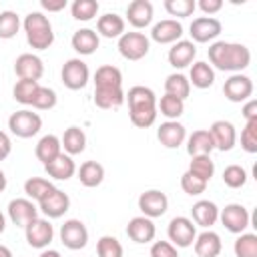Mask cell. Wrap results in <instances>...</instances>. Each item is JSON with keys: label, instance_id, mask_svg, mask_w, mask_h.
Instances as JSON below:
<instances>
[{"label": "cell", "instance_id": "cell-1", "mask_svg": "<svg viewBox=\"0 0 257 257\" xmlns=\"http://www.w3.org/2000/svg\"><path fill=\"white\" fill-rule=\"evenodd\" d=\"M94 104L102 110H112L124 104L122 72L118 66L102 64L94 72Z\"/></svg>", "mask_w": 257, "mask_h": 257}, {"label": "cell", "instance_id": "cell-2", "mask_svg": "<svg viewBox=\"0 0 257 257\" xmlns=\"http://www.w3.org/2000/svg\"><path fill=\"white\" fill-rule=\"evenodd\" d=\"M209 54V62L213 66V70H223V72H243L249 64H251V50L241 44V42H225V40H217L209 46L207 50Z\"/></svg>", "mask_w": 257, "mask_h": 257}, {"label": "cell", "instance_id": "cell-3", "mask_svg": "<svg viewBox=\"0 0 257 257\" xmlns=\"http://www.w3.org/2000/svg\"><path fill=\"white\" fill-rule=\"evenodd\" d=\"M124 102L128 104V118L137 128H149L157 120V94L153 88L137 84L124 92Z\"/></svg>", "mask_w": 257, "mask_h": 257}, {"label": "cell", "instance_id": "cell-4", "mask_svg": "<svg viewBox=\"0 0 257 257\" xmlns=\"http://www.w3.org/2000/svg\"><path fill=\"white\" fill-rule=\"evenodd\" d=\"M22 28L26 34V42L34 50H46L54 42V30L48 20V16L40 10H32L24 16Z\"/></svg>", "mask_w": 257, "mask_h": 257}, {"label": "cell", "instance_id": "cell-5", "mask_svg": "<svg viewBox=\"0 0 257 257\" xmlns=\"http://www.w3.org/2000/svg\"><path fill=\"white\" fill-rule=\"evenodd\" d=\"M8 128L12 135H16L20 139H30V137L38 135V131L42 128V118L38 112L22 108L8 116Z\"/></svg>", "mask_w": 257, "mask_h": 257}, {"label": "cell", "instance_id": "cell-6", "mask_svg": "<svg viewBox=\"0 0 257 257\" xmlns=\"http://www.w3.org/2000/svg\"><path fill=\"white\" fill-rule=\"evenodd\" d=\"M60 80L66 88L70 90H80L88 84L90 80V70H88V64L80 58H68L64 64H62V70H60Z\"/></svg>", "mask_w": 257, "mask_h": 257}, {"label": "cell", "instance_id": "cell-7", "mask_svg": "<svg viewBox=\"0 0 257 257\" xmlns=\"http://www.w3.org/2000/svg\"><path fill=\"white\" fill-rule=\"evenodd\" d=\"M149 48H151V40L143 32L133 30V32H124L118 38V52L126 60H141V58H145L149 54Z\"/></svg>", "mask_w": 257, "mask_h": 257}, {"label": "cell", "instance_id": "cell-8", "mask_svg": "<svg viewBox=\"0 0 257 257\" xmlns=\"http://www.w3.org/2000/svg\"><path fill=\"white\" fill-rule=\"evenodd\" d=\"M219 221L223 223V227L229 233L241 235L247 231V227L251 223V215L241 203H229V205H225V209H219Z\"/></svg>", "mask_w": 257, "mask_h": 257}, {"label": "cell", "instance_id": "cell-9", "mask_svg": "<svg viewBox=\"0 0 257 257\" xmlns=\"http://www.w3.org/2000/svg\"><path fill=\"white\" fill-rule=\"evenodd\" d=\"M197 225H193V221L189 217H173L169 221V227H167V237H169V243H173L175 247H191L195 243V237H197Z\"/></svg>", "mask_w": 257, "mask_h": 257}, {"label": "cell", "instance_id": "cell-10", "mask_svg": "<svg viewBox=\"0 0 257 257\" xmlns=\"http://www.w3.org/2000/svg\"><path fill=\"white\" fill-rule=\"evenodd\" d=\"M24 237H26V243L32 247V249H46L52 239H54V227L50 225L48 219L44 217H36L32 219L26 227H24Z\"/></svg>", "mask_w": 257, "mask_h": 257}, {"label": "cell", "instance_id": "cell-11", "mask_svg": "<svg viewBox=\"0 0 257 257\" xmlns=\"http://www.w3.org/2000/svg\"><path fill=\"white\" fill-rule=\"evenodd\" d=\"M60 243L70 249V251H78L84 249L88 243V229L80 219H68L60 225Z\"/></svg>", "mask_w": 257, "mask_h": 257}, {"label": "cell", "instance_id": "cell-12", "mask_svg": "<svg viewBox=\"0 0 257 257\" xmlns=\"http://www.w3.org/2000/svg\"><path fill=\"white\" fill-rule=\"evenodd\" d=\"M137 205H139V211L143 213V217L157 219V217H163L167 213L169 197L159 189H149V191H143L139 195Z\"/></svg>", "mask_w": 257, "mask_h": 257}, {"label": "cell", "instance_id": "cell-13", "mask_svg": "<svg viewBox=\"0 0 257 257\" xmlns=\"http://www.w3.org/2000/svg\"><path fill=\"white\" fill-rule=\"evenodd\" d=\"M68 209H70V197L58 187L50 189L44 195V199L38 201V211L46 219H60Z\"/></svg>", "mask_w": 257, "mask_h": 257}, {"label": "cell", "instance_id": "cell-14", "mask_svg": "<svg viewBox=\"0 0 257 257\" xmlns=\"http://www.w3.org/2000/svg\"><path fill=\"white\" fill-rule=\"evenodd\" d=\"M253 90H255L253 80L241 72L231 74L223 84V94L231 102H247L253 96Z\"/></svg>", "mask_w": 257, "mask_h": 257}, {"label": "cell", "instance_id": "cell-15", "mask_svg": "<svg viewBox=\"0 0 257 257\" xmlns=\"http://www.w3.org/2000/svg\"><path fill=\"white\" fill-rule=\"evenodd\" d=\"M221 32H223V24L215 16H199L189 26V34L193 42H201V44L213 42Z\"/></svg>", "mask_w": 257, "mask_h": 257}, {"label": "cell", "instance_id": "cell-16", "mask_svg": "<svg viewBox=\"0 0 257 257\" xmlns=\"http://www.w3.org/2000/svg\"><path fill=\"white\" fill-rule=\"evenodd\" d=\"M14 74L18 76V80H36L38 82L44 74L42 58L32 52H22L14 60Z\"/></svg>", "mask_w": 257, "mask_h": 257}, {"label": "cell", "instance_id": "cell-17", "mask_svg": "<svg viewBox=\"0 0 257 257\" xmlns=\"http://www.w3.org/2000/svg\"><path fill=\"white\" fill-rule=\"evenodd\" d=\"M195 56H197V46H195V42L181 38V40H177V42L169 48L167 60H169V64H171L173 68L181 70V68L191 66L193 60H195Z\"/></svg>", "mask_w": 257, "mask_h": 257}, {"label": "cell", "instance_id": "cell-18", "mask_svg": "<svg viewBox=\"0 0 257 257\" xmlns=\"http://www.w3.org/2000/svg\"><path fill=\"white\" fill-rule=\"evenodd\" d=\"M157 139L165 149H179L187 141V128L179 120H165L157 128Z\"/></svg>", "mask_w": 257, "mask_h": 257}, {"label": "cell", "instance_id": "cell-19", "mask_svg": "<svg viewBox=\"0 0 257 257\" xmlns=\"http://www.w3.org/2000/svg\"><path fill=\"white\" fill-rule=\"evenodd\" d=\"M183 36V24L175 18H165L153 24L151 28V40L159 44H175Z\"/></svg>", "mask_w": 257, "mask_h": 257}, {"label": "cell", "instance_id": "cell-20", "mask_svg": "<svg viewBox=\"0 0 257 257\" xmlns=\"http://www.w3.org/2000/svg\"><path fill=\"white\" fill-rule=\"evenodd\" d=\"M38 217V207L30 199H12L8 203V219L16 227H26L32 219Z\"/></svg>", "mask_w": 257, "mask_h": 257}, {"label": "cell", "instance_id": "cell-21", "mask_svg": "<svg viewBox=\"0 0 257 257\" xmlns=\"http://www.w3.org/2000/svg\"><path fill=\"white\" fill-rule=\"evenodd\" d=\"M126 235H128L131 241H135V243H139V245H147V243H151V241L155 239L157 229H155L153 219L139 215V217H133V219L128 221V225H126Z\"/></svg>", "mask_w": 257, "mask_h": 257}, {"label": "cell", "instance_id": "cell-22", "mask_svg": "<svg viewBox=\"0 0 257 257\" xmlns=\"http://www.w3.org/2000/svg\"><path fill=\"white\" fill-rule=\"evenodd\" d=\"M209 133L213 137L215 149L219 151H231L237 145V131H235V124L229 120H215L209 126Z\"/></svg>", "mask_w": 257, "mask_h": 257}, {"label": "cell", "instance_id": "cell-23", "mask_svg": "<svg viewBox=\"0 0 257 257\" xmlns=\"http://www.w3.org/2000/svg\"><path fill=\"white\" fill-rule=\"evenodd\" d=\"M153 16H155V10H153V4L149 0H133L126 6V20L137 30L147 28L153 22Z\"/></svg>", "mask_w": 257, "mask_h": 257}, {"label": "cell", "instance_id": "cell-24", "mask_svg": "<svg viewBox=\"0 0 257 257\" xmlns=\"http://www.w3.org/2000/svg\"><path fill=\"white\" fill-rule=\"evenodd\" d=\"M191 217L195 225L203 229H211L219 221V207L209 199H201L191 207Z\"/></svg>", "mask_w": 257, "mask_h": 257}, {"label": "cell", "instance_id": "cell-25", "mask_svg": "<svg viewBox=\"0 0 257 257\" xmlns=\"http://www.w3.org/2000/svg\"><path fill=\"white\" fill-rule=\"evenodd\" d=\"M195 253L197 257H219L221 251H223V243H221V237L211 231V229H205L203 233H199L195 237Z\"/></svg>", "mask_w": 257, "mask_h": 257}, {"label": "cell", "instance_id": "cell-26", "mask_svg": "<svg viewBox=\"0 0 257 257\" xmlns=\"http://www.w3.org/2000/svg\"><path fill=\"white\" fill-rule=\"evenodd\" d=\"M126 20L116 12H106L96 20V34L104 38H120L124 34Z\"/></svg>", "mask_w": 257, "mask_h": 257}, {"label": "cell", "instance_id": "cell-27", "mask_svg": "<svg viewBox=\"0 0 257 257\" xmlns=\"http://www.w3.org/2000/svg\"><path fill=\"white\" fill-rule=\"evenodd\" d=\"M72 48L80 54V56H90L96 52V48L100 46V36L96 34V30L92 28H78L72 38H70Z\"/></svg>", "mask_w": 257, "mask_h": 257}, {"label": "cell", "instance_id": "cell-28", "mask_svg": "<svg viewBox=\"0 0 257 257\" xmlns=\"http://www.w3.org/2000/svg\"><path fill=\"white\" fill-rule=\"evenodd\" d=\"M44 171L50 179H56V181H68L70 177H74L76 173V163L72 161L70 155L66 153H60L52 163L44 165Z\"/></svg>", "mask_w": 257, "mask_h": 257}, {"label": "cell", "instance_id": "cell-29", "mask_svg": "<svg viewBox=\"0 0 257 257\" xmlns=\"http://www.w3.org/2000/svg\"><path fill=\"white\" fill-rule=\"evenodd\" d=\"M215 151V143H213V137L209 133V128H199V131H193L189 137H187V153L191 157H197V155H211Z\"/></svg>", "mask_w": 257, "mask_h": 257}, {"label": "cell", "instance_id": "cell-30", "mask_svg": "<svg viewBox=\"0 0 257 257\" xmlns=\"http://www.w3.org/2000/svg\"><path fill=\"white\" fill-rule=\"evenodd\" d=\"M60 153H62V145H60V139L56 135H44V137H40V141L34 147V155H36V159L42 165L52 163Z\"/></svg>", "mask_w": 257, "mask_h": 257}, {"label": "cell", "instance_id": "cell-31", "mask_svg": "<svg viewBox=\"0 0 257 257\" xmlns=\"http://www.w3.org/2000/svg\"><path fill=\"white\" fill-rule=\"evenodd\" d=\"M213 82H215V70H213V66H211L209 62L197 60V62L191 64V70H189V84H193L195 88L205 90V88L213 86Z\"/></svg>", "mask_w": 257, "mask_h": 257}, {"label": "cell", "instance_id": "cell-32", "mask_svg": "<svg viewBox=\"0 0 257 257\" xmlns=\"http://www.w3.org/2000/svg\"><path fill=\"white\" fill-rule=\"evenodd\" d=\"M76 173H78L80 185H84L88 189H94L104 181V167L98 161H84L80 165V169H76Z\"/></svg>", "mask_w": 257, "mask_h": 257}, {"label": "cell", "instance_id": "cell-33", "mask_svg": "<svg viewBox=\"0 0 257 257\" xmlns=\"http://www.w3.org/2000/svg\"><path fill=\"white\" fill-rule=\"evenodd\" d=\"M60 145L66 155H80L86 149V135L80 126H68L60 137Z\"/></svg>", "mask_w": 257, "mask_h": 257}, {"label": "cell", "instance_id": "cell-34", "mask_svg": "<svg viewBox=\"0 0 257 257\" xmlns=\"http://www.w3.org/2000/svg\"><path fill=\"white\" fill-rule=\"evenodd\" d=\"M191 175L199 177L201 181L209 183L215 175V161L211 159V155H197V157H191V163H189V169H187Z\"/></svg>", "mask_w": 257, "mask_h": 257}, {"label": "cell", "instance_id": "cell-35", "mask_svg": "<svg viewBox=\"0 0 257 257\" xmlns=\"http://www.w3.org/2000/svg\"><path fill=\"white\" fill-rule=\"evenodd\" d=\"M165 94H171V96H177L181 100H185L189 94H191V84H189V78L183 74V72H173L165 78Z\"/></svg>", "mask_w": 257, "mask_h": 257}, {"label": "cell", "instance_id": "cell-36", "mask_svg": "<svg viewBox=\"0 0 257 257\" xmlns=\"http://www.w3.org/2000/svg\"><path fill=\"white\" fill-rule=\"evenodd\" d=\"M157 112H161L167 120H177L185 112V100L171 96V94H163L157 100Z\"/></svg>", "mask_w": 257, "mask_h": 257}, {"label": "cell", "instance_id": "cell-37", "mask_svg": "<svg viewBox=\"0 0 257 257\" xmlns=\"http://www.w3.org/2000/svg\"><path fill=\"white\" fill-rule=\"evenodd\" d=\"M50 189H54V185H52V181H48V179H44V177H30V179L24 181L26 199L36 201V203L42 201L44 195H46Z\"/></svg>", "mask_w": 257, "mask_h": 257}, {"label": "cell", "instance_id": "cell-38", "mask_svg": "<svg viewBox=\"0 0 257 257\" xmlns=\"http://www.w3.org/2000/svg\"><path fill=\"white\" fill-rule=\"evenodd\" d=\"M98 8H100V4L96 0H74L70 4V14L74 20L88 22L98 14Z\"/></svg>", "mask_w": 257, "mask_h": 257}, {"label": "cell", "instance_id": "cell-39", "mask_svg": "<svg viewBox=\"0 0 257 257\" xmlns=\"http://www.w3.org/2000/svg\"><path fill=\"white\" fill-rule=\"evenodd\" d=\"M56 102H58L56 90L40 84V86L36 88L34 96H32L30 106H32V108H36V110H50V108H54V106H56Z\"/></svg>", "mask_w": 257, "mask_h": 257}, {"label": "cell", "instance_id": "cell-40", "mask_svg": "<svg viewBox=\"0 0 257 257\" xmlns=\"http://www.w3.org/2000/svg\"><path fill=\"white\" fill-rule=\"evenodd\" d=\"M20 26H22L20 16L14 10H2L0 12V38H4V40L14 38L18 34Z\"/></svg>", "mask_w": 257, "mask_h": 257}, {"label": "cell", "instance_id": "cell-41", "mask_svg": "<svg viewBox=\"0 0 257 257\" xmlns=\"http://www.w3.org/2000/svg\"><path fill=\"white\" fill-rule=\"evenodd\" d=\"M40 84L36 80H16V84L12 86V98L24 106H30L32 102V96L36 92Z\"/></svg>", "mask_w": 257, "mask_h": 257}, {"label": "cell", "instance_id": "cell-42", "mask_svg": "<svg viewBox=\"0 0 257 257\" xmlns=\"http://www.w3.org/2000/svg\"><path fill=\"white\" fill-rule=\"evenodd\" d=\"M235 257H257V235L255 233H241L233 245Z\"/></svg>", "mask_w": 257, "mask_h": 257}, {"label": "cell", "instance_id": "cell-43", "mask_svg": "<svg viewBox=\"0 0 257 257\" xmlns=\"http://www.w3.org/2000/svg\"><path fill=\"white\" fill-rule=\"evenodd\" d=\"M96 253H98V257H122L124 249H122V245L116 237L102 235L96 243Z\"/></svg>", "mask_w": 257, "mask_h": 257}, {"label": "cell", "instance_id": "cell-44", "mask_svg": "<svg viewBox=\"0 0 257 257\" xmlns=\"http://www.w3.org/2000/svg\"><path fill=\"white\" fill-rule=\"evenodd\" d=\"M163 6H165V10H167L171 16H175V20H177V18H187V16H191V14L195 12V8H197V2H195V0H165Z\"/></svg>", "mask_w": 257, "mask_h": 257}, {"label": "cell", "instance_id": "cell-45", "mask_svg": "<svg viewBox=\"0 0 257 257\" xmlns=\"http://www.w3.org/2000/svg\"><path fill=\"white\" fill-rule=\"evenodd\" d=\"M247 171L241 167V165H229V167H225V171H223V183L229 187V189H241V187H245V183H247Z\"/></svg>", "mask_w": 257, "mask_h": 257}, {"label": "cell", "instance_id": "cell-46", "mask_svg": "<svg viewBox=\"0 0 257 257\" xmlns=\"http://www.w3.org/2000/svg\"><path fill=\"white\" fill-rule=\"evenodd\" d=\"M241 147L245 153H257V120H251L241 131Z\"/></svg>", "mask_w": 257, "mask_h": 257}, {"label": "cell", "instance_id": "cell-47", "mask_svg": "<svg viewBox=\"0 0 257 257\" xmlns=\"http://www.w3.org/2000/svg\"><path fill=\"white\" fill-rule=\"evenodd\" d=\"M181 189H183L187 195L195 197V195H201V193H205V189H207V183H205V181H201L199 177L191 175L189 171H185V173L181 175Z\"/></svg>", "mask_w": 257, "mask_h": 257}, {"label": "cell", "instance_id": "cell-48", "mask_svg": "<svg viewBox=\"0 0 257 257\" xmlns=\"http://www.w3.org/2000/svg\"><path fill=\"white\" fill-rule=\"evenodd\" d=\"M151 257H179L177 247L169 241H155L151 245Z\"/></svg>", "mask_w": 257, "mask_h": 257}, {"label": "cell", "instance_id": "cell-49", "mask_svg": "<svg viewBox=\"0 0 257 257\" xmlns=\"http://www.w3.org/2000/svg\"><path fill=\"white\" fill-rule=\"evenodd\" d=\"M197 8H201L205 14L213 16V14H217L223 8V0H199L197 2Z\"/></svg>", "mask_w": 257, "mask_h": 257}, {"label": "cell", "instance_id": "cell-50", "mask_svg": "<svg viewBox=\"0 0 257 257\" xmlns=\"http://www.w3.org/2000/svg\"><path fill=\"white\" fill-rule=\"evenodd\" d=\"M243 118H245L247 122L257 120V100H255V98H249V100L243 104Z\"/></svg>", "mask_w": 257, "mask_h": 257}, {"label": "cell", "instance_id": "cell-51", "mask_svg": "<svg viewBox=\"0 0 257 257\" xmlns=\"http://www.w3.org/2000/svg\"><path fill=\"white\" fill-rule=\"evenodd\" d=\"M12 151V141L8 137V133L0 131V161H4Z\"/></svg>", "mask_w": 257, "mask_h": 257}, {"label": "cell", "instance_id": "cell-52", "mask_svg": "<svg viewBox=\"0 0 257 257\" xmlns=\"http://www.w3.org/2000/svg\"><path fill=\"white\" fill-rule=\"evenodd\" d=\"M40 6L48 12H60L62 8H66V0H40Z\"/></svg>", "mask_w": 257, "mask_h": 257}, {"label": "cell", "instance_id": "cell-53", "mask_svg": "<svg viewBox=\"0 0 257 257\" xmlns=\"http://www.w3.org/2000/svg\"><path fill=\"white\" fill-rule=\"evenodd\" d=\"M38 257H62V255L56 249H42V253Z\"/></svg>", "mask_w": 257, "mask_h": 257}, {"label": "cell", "instance_id": "cell-54", "mask_svg": "<svg viewBox=\"0 0 257 257\" xmlns=\"http://www.w3.org/2000/svg\"><path fill=\"white\" fill-rule=\"evenodd\" d=\"M6 185H8V179H6V175H4V171L0 169V193L6 189Z\"/></svg>", "mask_w": 257, "mask_h": 257}, {"label": "cell", "instance_id": "cell-55", "mask_svg": "<svg viewBox=\"0 0 257 257\" xmlns=\"http://www.w3.org/2000/svg\"><path fill=\"white\" fill-rule=\"evenodd\" d=\"M0 257H14V255L6 245H0Z\"/></svg>", "mask_w": 257, "mask_h": 257}, {"label": "cell", "instance_id": "cell-56", "mask_svg": "<svg viewBox=\"0 0 257 257\" xmlns=\"http://www.w3.org/2000/svg\"><path fill=\"white\" fill-rule=\"evenodd\" d=\"M4 229H6V217H4V213L0 211V235L4 233Z\"/></svg>", "mask_w": 257, "mask_h": 257}]
</instances>
